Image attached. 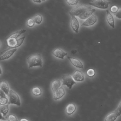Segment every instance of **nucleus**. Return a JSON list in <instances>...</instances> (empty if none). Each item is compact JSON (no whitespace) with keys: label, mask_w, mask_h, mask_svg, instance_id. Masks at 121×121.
Here are the masks:
<instances>
[{"label":"nucleus","mask_w":121,"mask_h":121,"mask_svg":"<svg viewBox=\"0 0 121 121\" xmlns=\"http://www.w3.org/2000/svg\"><path fill=\"white\" fill-rule=\"evenodd\" d=\"M17 51V49H13L6 51L0 57V60H4L10 58Z\"/></svg>","instance_id":"10"},{"label":"nucleus","mask_w":121,"mask_h":121,"mask_svg":"<svg viewBox=\"0 0 121 121\" xmlns=\"http://www.w3.org/2000/svg\"><path fill=\"white\" fill-rule=\"evenodd\" d=\"M91 9L90 6L82 5L72 9L69 12V14L71 16H79L86 11Z\"/></svg>","instance_id":"5"},{"label":"nucleus","mask_w":121,"mask_h":121,"mask_svg":"<svg viewBox=\"0 0 121 121\" xmlns=\"http://www.w3.org/2000/svg\"><path fill=\"white\" fill-rule=\"evenodd\" d=\"M119 10V8L117 5H113L110 8V11L112 13H116Z\"/></svg>","instance_id":"27"},{"label":"nucleus","mask_w":121,"mask_h":121,"mask_svg":"<svg viewBox=\"0 0 121 121\" xmlns=\"http://www.w3.org/2000/svg\"><path fill=\"white\" fill-rule=\"evenodd\" d=\"M111 2L107 0H92L90 3V5L101 9H106L109 8Z\"/></svg>","instance_id":"4"},{"label":"nucleus","mask_w":121,"mask_h":121,"mask_svg":"<svg viewBox=\"0 0 121 121\" xmlns=\"http://www.w3.org/2000/svg\"><path fill=\"white\" fill-rule=\"evenodd\" d=\"M76 106L73 104H70L66 107L65 112L68 116H70L73 114L76 110Z\"/></svg>","instance_id":"17"},{"label":"nucleus","mask_w":121,"mask_h":121,"mask_svg":"<svg viewBox=\"0 0 121 121\" xmlns=\"http://www.w3.org/2000/svg\"><path fill=\"white\" fill-rule=\"evenodd\" d=\"M62 85H65L70 89L72 88L74 84L77 83L72 77L70 75H63L62 77Z\"/></svg>","instance_id":"6"},{"label":"nucleus","mask_w":121,"mask_h":121,"mask_svg":"<svg viewBox=\"0 0 121 121\" xmlns=\"http://www.w3.org/2000/svg\"><path fill=\"white\" fill-rule=\"evenodd\" d=\"M2 73H3V72H2V69L0 66V75L2 74Z\"/></svg>","instance_id":"36"},{"label":"nucleus","mask_w":121,"mask_h":121,"mask_svg":"<svg viewBox=\"0 0 121 121\" xmlns=\"http://www.w3.org/2000/svg\"><path fill=\"white\" fill-rule=\"evenodd\" d=\"M25 38V36L18 39H15V38L8 37L6 39V42L7 46L9 48L6 50H4L2 52L1 54H3L4 52L9 50L16 49L17 48L21 46L23 43Z\"/></svg>","instance_id":"1"},{"label":"nucleus","mask_w":121,"mask_h":121,"mask_svg":"<svg viewBox=\"0 0 121 121\" xmlns=\"http://www.w3.org/2000/svg\"><path fill=\"white\" fill-rule=\"evenodd\" d=\"M61 84V81L60 79L55 80L52 82L51 88L53 93L60 88Z\"/></svg>","instance_id":"19"},{"label":"nucleus","mask_w":121,"mask_h":121,"mask_svg":"<svg viewBox=\"0 0 121 121\" xmlns=\"http://www.w3.org/2000/svg\"><path fill=\"white\" fill-rule=\"evenodd\" d=\"M115 16L119 19H121V9H119L118 11L114 14Z\"/></svg>","instance_id":"30"},{"label":"nucleus","mask_w":121,"mask_h":121,"mask_svg":"<svg viewBox=\"0 0 121 121\" xmlns=\"http://www.w3.org/2000/svg\"><path fill=\"white\" fill-rule=\"evenodd\" d=\"M106 19L109 25L113 28H115L114 20L112 14L108 10H106Z\"/></svg>","instance_id":"15"},{"label":"nucleus","mask_w":121,"mask_h":121,"mask_svg":"<svg viewBox=\"0 0 121 121\" xmlns=\"http://www.w3.org/2000/svg\"><path fill=\"white\" fill-rule=\"evenodd\" d=\"M74 80L77 82H83L84 80V75L81 71L77 70L72 75Z\"/></svg>","instance_id":"9"},{"label":"nucleus","mask_w":121,"mask_h":121,"mask_svg":"<svg viewBox=\"0 0 121 121\" xmlns=\"http://www.w3.org/2000/svg\"><path fill=\"white\" fill-rule=\"evenodd\" d=\"M1 45V43L0 42V46Z\"/></svg>","instance_id":"39"},{"label":"nucleus","mask_w":121,"mask_h":121,"mask_svg":"<svg viewBox=\"0 0 121 121\" xmlns=\"http://www.w3.org/2000/svg\"><path fill=\"white\" fill-rule=\"evenodd\" d=\"M35 23L37 24H40L42 23L43 20V18L42 16L40 14L36 15L33 18Z\"/></svg>","instance_id":"23"},{"label":"nucleus","mask_w":121,"mask_h":121,"mask_svg":"<svg viewBox=\"0 0 121 121\" xmlns=\"http://www.w3.org/2000/svg\"><path fill=\"white\" fill-rule=\"evenodd\" d=\"M70 26L74 31L78 33L79 28V24L78 20L75 16H71Z\"/></svg>","instance_id":"8"},{"label":"nucleus","mask_w":121,"mask_h":121,"mask_svg":"<svg viewBox=\"0 0 121 121\" xmlns=\"http://www.w3.org/2000/svg\"><path fill=\"white\" fill-rule=\"evenodd\" d=\"M32 92L34 96H39L42 95V90L39 87H35L32 89Z\"/></svg>","instance_id":"22"},{"label":"nucleus","mask_w":121,"mask_h":121,"mask_svg":"<svg viewBox=\"0 0 121 121\" xmlns=\"http://www.w3.org/2000/svg\"><path fill=\"white\" fill-rule=\"evenodd\" d=\"M8 121H18L17 117L13 114H10L8 117Z\"/></svg>","instance_id":"29"},{"label":"nucleus","mask_w":121,"mask_h":121,"mask_svg":"<svg viewBox=\"0 0 121 121\" xmlns=\"http://www.w3.org/2000/svg\"><path fill=\"white\" fill-rule=\"evenodd\" d=\"M9 99L8 97H0V105H5L8 103Z\"/></svg>","instance_id":"24"},{"label":"nucleus","mask_w":121,"mask_h":121,"mask_svg":"<svg viewBox=\"0 0 121 121\" xmlns=\"http://www.w3.org/2000/svg\"><path fill=\"white\" fill-rule=\"evenodd\" d=\"M95 11H96L95 9H91L86 11L78 17L80 19L82 20H86L92 15Z\"/></svg>","instance_id":"16"},{"label":"nucleus","mask_w":121,"mask_h":121,"mask_svg":"<svg viewBox=\"0 0 121 121\" xmlns=\"http://www.w3.org/2000/svg\"><path fill=\"white\" fill-rule=\"evenodd\" d=\"M0 121H7L6 120H0Z\"/></svg>","instance_id":"37"},{"label":"nucleus","mask_w":121,"mask_h":121,"mask_svg":"<svg viewBox=\"0 0 121 121\" xmlns=\"http://www.w3.org/2000/svg\"><path fill=\"white\" fill-rule=\"evenodd\" d=\"M9 104H7L0 106V112L4 117H5L7 116L9 111Z\"/></svg>","instance_id":"20"},{"label":"nucleus","mask_w":121,"mask_h":121,"mask_svg":"<svg viewBox=\"0 0 121 121\" xmlns=\"http://www.w3.org/2000/svg\"><path fill=\"white\" fill-rule=\"evenodd\" d=\"M8 98V104H15L17 106H20L21 105L20 99L19 95L12 90H10Z\"/></svg>","instance_id":"3"},{"label":"nucleus","mask_w":121,"mask_h":121,"mask_svg":"<svg viewBox=\"0 0 121 121\" xmlns=\"http://www.w3.org/2000/svg\"><path fill=\"white\" fill-rule=\"evenodd\" d=\"M8 97L5 94L1 89H0V97Z\"/></svg>","instance_id":"32"},{"label":"nucleus","mask_w":121,"mask_h":121,"mask_svg":"<svg viewBox=\"0 0 121 121\" xmlns=\"http://www.w3.org/2000/svg\"><path fill=\"white\" fill-rule=\"evenodd\" d=\"M68 4L70 5H74L78 3V0H65Z\"/></svg>","instance_id":"28"},{"label":"nucleus","mask_w":121,"mask_h":121,"mask_svg":"<svg viewBox=\"0 0 121 121\" xmlns=\"http://www.w3.org/2000/svg\"><path fill=\"white\" fill-rule=\"evenodd\" d=\"M45 0H42V1H44Z\"/></svg>","instance_id":"38"},{"label":"nucleus","mask_w":121,"mask_h":121,"mask_svg":"<svg viewBox=\"0 0 121 121\" xmlns=\"http://www.w3.org/2000/svg\"><path fill=\"white\" fill-rule=\"evenodd\" d=\"M33 2L35 3H42V0H32Z\"/></svg>","instance_id":"34"},{"label":"nucleus","mask_w":121,"mask_h":121,"mask_svg":"<svg viewBox=\"0 0 121 121\" xmlns=\"http://www.w3.org/2000/svg\"><path fill=\"white\" fill-rule=\"evenodd\" d=\"M67 58L74 67L79 69H82L83 68L84 65L83 63L79 60L72 57L68 56Z\"/></svg>","instance_id":"12"},{"label":"nucleus","mask_w":121,"mask_h":121,"mask_svg":"<svg viewBox=\"0 0 121 121\" xmlns=\"http://www.w3.org/2000/svg\"><path fill=\"white\" fill-rule=\"evenodd\" d=\"M35 22L34 19L30 18L28 20L27 22V25L29 27H32L35 26Z\"/></svg>","instance_id":"25"},{"label":"nucleus","mask_w":121,"mask_h":121,"mask_svg":"<svg viewBox=\"0 0 121 121\" xmlns=\"http://www.w3.org/2000/svg\"><path fill=\"white\" fill-rule=\"evenodd\" d=\"M52 54L57 58L64 59V57L67 56L68 54L60 48H57L53 51Z\"/></svg>","instance_id":"13"},{"label":"nucleus","mask_w":121,"mask_h":121,"mask_svg":"<svg viewBox=\"0 0 121 121\" xmlns=\"http://www.w3.org/2000/svg\"><path fill=\"white\" fill-rule=\"evenodd\" d=\"M116 110L117 111V112H118L119 116H121V102Z\"/></svg>","instance_id":"31"},{"label":"nucleus","mask_w":121,"mask_h":121,"mask_svg":"<svg viewBox=\"0 0 121 121\" xmlns=\"http://www.w3.org/2000/svg\"><path fill=\"white\" fill-rule=\"evenodd\" d=\"M29 68L35 67H42L43 65L42 58L41 54H37L31 55L27 59Z\"/></svg>","instance_id":"2"},{"label":"nucleus","mask_w":121,"mask_h":121,"mask_svg":"<svg viewBox=\"0 0 121 121\" xmlns=\"http://www.w3.org/2000/svg\"><path fill=\"white\" fill-rule=\"evenodd\" d=\"M0 89L8 97V96L10 89L8 83L7 82L3 81L0 83Z\"/></svg>","instance_id":"18"},{"label":"nucleus","mask_w":121,"mask_h":121,"mask_svg":"<svg viewBox=\"0 0 121 121\" xmlns=\"http://www.w3.org/2000/svg\"><path fill=\"white\" fill-rule=\"evenodd\" d=\"M118 117H119L117 111L116 110L108 114L104 121H115Z\"/></svg>","instance_id":"14"},{"label":"nucleus","mask_w":121,"mask_h":121,"mask_svg":"<svg viewBox=\"0 0 121 121\" xmlns=\"http://www.w3.org/2000/svg\"><path fill=\"white\" fill-rule=\"evenodd\" d=\"M20 121H30L28 119H27L26 118H22L21 119Z\"/></svg>","instance_id":"35"},{"label":"nucleus","mask_w":121,"mask_h":121,"mask_svg":"<svg viewBox=\"0 0 121 121\" xmlns=\"http://www.w3.org/2000/svg\"><path fill=\"white\" fill-rule=\"evenodd\" d=\"M87 75L90 77H92L95 74V71L94 69H90L87 71Z\"/></svg>","instance_id":"26"},{"label":"nucleus","mask_w":121,"mask_h":121,"mask_svg":"<svg viewBox=\"0 0 121 121\" xmlns=\"http://www.w3.org/2000/svg\"><path fill=\"white\" fill-rule=\"evenodd\" d=\"M97 21V18L96 16L95 15L92 14L83 22V23L82 24V26H91L94 25Z\"/></svg>","instance_id":"7"},{"label":"nucleus","mask_w":121,"mask_h":121,"mask_svg":"<svg viewBox=\"0 0 121 121\" xmlns=\"http://www.w3.org/2000/svg\"><path fill=\"white\" fill-rule=\"evenodd\" d=\"M65 91L63 87H60L59 89L54 92L53 97L55 100L60 99L65 95Z\"/></svg>","instance_id":"11"},{"label":"nucleus","mask_w":121,"mask_h":121,"mask_svg":"<svg viewBox=\"0 0 121 121\" xmlns=\"http://www.w3.org/2000/svg\"><path fill=\"white\" fill-rule=\"evenodd\" d=\"M0 120H6L5 118L0 112Z\"/></svg>","instance_id":"33"},{"label":"nucleus","mask_w":121,"mask_h":121,"mask_svg":"<svg viewBox=\"0 0 121 121\" xmlns=\"http://www.w3.org/2000/svg\"><path fill=\"white\" fill-rule=\"evenodd\" d=\"M26 32V30H22L19 31H17L14 33H13L9 36V37L12 38H15L17 39L19 37H20L22 34L25 33Z\"/></svg>","instance_id":"21"}]
</instances>
